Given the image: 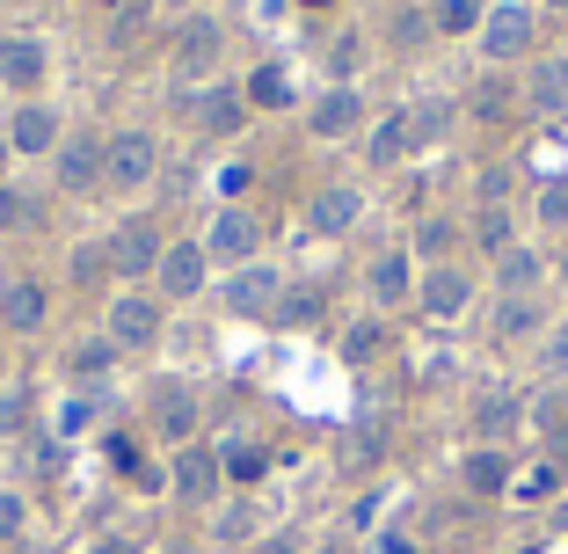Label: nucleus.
<instances>
[{
    "mask_svg": "<svg viewBox=\"0 0 568 554\" xmlns=\"http://www.w3.org/2000/svg\"><path fill=\"white\" fill-rule=\"evenodd\" d=\"M518 423H525L518 394H488V402L474 409V437H481V445H503V437L518 431Z\"/></svg>",
    "mask_w": 568,
    "mask_h": 554,
    "instance_id": "18",
    "label": "nucleus"
},
{
    "mask_svg": "<svg viewBox=\"0 0 568 554\" xmlns=\"http://www.w3.org/2000/svg\"><path fill=\"white\" fill-rule=\"evenodd\" d=\"M539 365H547V372H568V329H554V336H547V351H539Z\"/></svg>",
    "mask_w": 568,
    "mask_h": 554,
    "instance_id": "40",
    "label": "nucleus"
},
{
    "mask_svg": "<svg viewBox=\"0 0 568 554\" xmlns=\"http://www.w3.org/2000/svg\"><path fill=\"white\" fill-rule=\"evenodd\" d=\"M408 147H416V118H408V110H394V118L372 132V161H379V169H394Z\"/></svg>",
    "mask_w": 568,
    "mask_h": 554,
    "instance_id": "23",
    "label": "nucleus"
},
{
    "mask_svg": "<svg viewBox=\"0 0 568 554\" xmlns=\"http://www.w3.org/2000/svg\"><path fill=\"white\" fill-rule=\"evenodd\" d=\"M306 219H314V234L343 241L357 219H365V190H357V183H321V190H314V204H306Z\"/></svg>",
    "mask_w": 568,
    "mask_h": 554,
    "instance_id": "2",
    "label": "nucleus"
},
{
    "mask_svg": "<svg viewBox=\"0 0 568 554\" xmlns=\"http://www.w3.org/2000/svg\"><path fill=\"white\" fill-rule=\"evenodd\" d=\"M561 278H568V263H561Z\"/></svg>",
    "mask_w": 568,
    "mask_h": 554,
    "instance_id": "48",
    "label": "nucleus"
},
{
    "mask_svg": "<svg viewBox=\"0 0 568 554\" xmlns=\"http://www.w3.org/2000/svg\"><path fill=\"white\" fill-rule=\"evenodd\" d=\"M153 169H161V147H153L146 132H118L110 147H102V183H110V190L153 183Z\"/></svg>",
    "mask_w": 568,
    "mask_h": 554,
    "instance_id": "1",
    "label": "nucleus"
},
{
    "mask_svg": "<svg viewBox=\"0 0 568 554\" xmlns=\"http://www.w3.org/2000/svg\"><path fill=\"white\" fill-rule=\"evenodd\" d=\"M430 30H437V16H416V8H402V16H394V44H423Z\"/></svg>",
    "mask_w": 568,
    "mask_h": 554,
    "instance_id": "35",
    "label": "nucleus"
},
{
    "mask_svg": "<svg viewBox=\"0 0 568 554\" xmlns=\"http://www.w3.org/2000/svg\"><path fill=\"white\" fill-rule=\"evenodd\" d=\"M379 343H386V329H379V321H351V329H343V357H351V365L379 357Z\"/></svg>",
    "mask_w": 568,
    "mask_h": 554,
    "instance_id": "27",
    "label": "nucleus"
},
{
    "mask_svg": "<svg viewBox=\"0 0 568 554\" xmlns=\"http://www.w3.org/2000/svg\"><path fill=\"white\" fill-rule=\"evenodd\" d=\"M496 270H503V285H510V300H518L525 285H539V255H532V249H518V241L496 255Z\"/></svg>",
    "mask_w": 568,
    "mask_h": 554,
    "instance_id": "25",
    "label": "nucleus"
},
{
    "mask_svg": "<svg viewBox=\"0 0 568 554\" xmlns=\"http://www.w3.org/2000/svg\"><path fill=\"white\" fill-rule=\"evenodd\" d=\"M379 554H416V540H402V533H386V540H379Z\"/></svg>",
    "mask_w": 568,
    "mask_h": 554,
    "instance_id": "42",
    "label": "nucleus"
},
{
    "mask_svg": "<svg viewBox=\"0 0 568 554\" xmlns=\"http://www.w3.org/2000/svg\"><path fill=\"white\" fill-rule=\"evenodd\" d=\"M16 226H30V198L0 183V234H16Z\"/></svg>",
    "mask_w": 568,
    "mask_h": 554,
    "instance_id": "34",
    "label": "nucleus"
},
{
    "mask_svg": "<svg viewBox=\"0 0 568 554\" xmlns=\"http://www.w3.org/2000/svg\"><path fill=\"white\" fill-rule=\"evenodd\" d=\"M408 292H416V270H408L402 249H386L379 263H372V300H379V306H402Z\"/></svg>",
    "mask_w": 568,
    "mask_h": 554,
    "instance_id": "14",
    "label": "nucleus"
},
{
    "mask_svg": "<svg viewBox=\"0 0 568 554\" xmlns=\"http://www.w3.org/2000/svg\"><path fill=\"white\" fill-rule=\"evenodd\" d=\"M161 292L168 300H197L204 292V249H161Z\"/></svg>",
    "mask_w": 568,
    "mask_h": 554,
    "instance_id": "9",
    "label": "nucleus"
},
{
    "mask_svg": "<svg viewBox=\"0 0 568 554\" xmlns=\"http://www.w3.org/2000/svg\"><path fill=\"white\" fill-rule=\"evenodd\" d=\"M568 460V423H554V467Z\"/></svg>",
    "mask_w": 568,
    "mask_h": 554,
    "instance_id": "43",
    "label": "nucleus"
},
{
    "mask_svg": "<svg viewBox=\"0 0 568 554\" xmlns=\"http://www.w3.org/2000/svg\"><path fill=\"white\" fill-rule=\"evenodd\" d=\"M175 67H183V73L219 67V30H212V22H183V37H175Z\"/></svg>",
    "mask_w": 568,
    "mask_h": 554,
    "instance_id": "20",
    "label": "nucleus"
},
{
    "mask_svg": "<svg viewBox=\"0 0 568 554\" xmlns=\"http://www.w3.org/2000/svg\"><path fill=\"white\" fill-rule=\"evenodd\" d=\"M59 183L67 190H95L102 183V147L95 139H67V147H59Z\"/></svg>",
    "mask_w": 568,
    "mask_h": 554,
    "instance_id": "12",
    "label": "nucleus"
},
{
    "mask_svg": "<svg viewBox=\"0 0 568 554\" xmlns=\"http://www.w3.org/2000/svg\"><path fill=\"white\" fill-rule=\"evenodd\" d=\"M44 8H59V0H44Z\"/></svg>",
    "mask_w": 568,
    "mask_h": 554,
    "instance_id": "47",
    "label": "nucleus"
},
{
    "mask_svg": "<svg viewBox=\"0 0 568 554\" xmlns=\"http://www.w3.org/2000/svg\"><path fill=\"white\" fill-rule=\"evenodd\" d=\"M44 67H51V51L37 44V37H0V81H8V88L44 81Z\"/></svg>",
    "mask_w": 568,
    "mask_h": 554,
    "instance_id": "8",
    "label": "nucleus"
},
{
    "mask_svg": "<svg viewBox=\"0 0 568 554\" xmlns=\"http://www.w3.org/2000/svg\"><path fill=\"white\" fill-rule=\"evenodd\" d=\"M44 314H51V300H44V285H30V278L0 292V321H8V329H22V336H30V329H44Z\"/></svg>",
    "mask_w": 568,
    "mask_h": 554,
    "instance_id": "11",
    "label": "nucleus"
},
{
    "mask_svg": "<svg viewBox=\"0 0 568 554\" xmlns=\"http://www.w3.org/2000/svg\"><path fill=\"white\" fill-rule=\"evenodd\" d=\"M335 460H343V474H372L386 460V423L379 416H357L351 431H343V445H335Z\"/></svg>",
    "mask_w": 568,
    "mask_h": 554,
    "instance_id": "5",
    "label": "nucleus"
},
{
    "mask_svg": "<svg viewBox=\"0 0 568 554\" xmlns=\"http://www.w3.org/2000/svg\"><path fill=\"white\" fill-rule=\"evenodd\" d=\"M488 22V0H437V30L459 37V30H481Z\"/></svg>",
    "mask_w": 568,
    "mask_h": 554,
    "instance_id": "26",
    "label": "nucleus"
},
{
    "mask_svg": "<svg viewBox=\"0 0 568 554\" xmlns=\"http://www.w3.org/2000/svg\"><path fill=\"white\" fill-rule=\"evenodd\" d=\"M481 44H488V59H496V67H510V59L532 44V8L496 0V8H488V22H481Z\"/></svg>",
    "mask_w": 568,
    "mask_h": 554,
    "instance_id": "3",
    "label": "nucleus"
},
{
    "mask_svg": "<svg viewBox=\"0 0 568 554\" xmlns=\"http://www.w3.org/2000/svg\"><path fill=\"white\" fill-rule=\"evenodd\" d=\"M539 219H547V226H568V175H547V183H539Z\"/></svg>",
    "mask_w": 568,
    "mask_h": 554,
    "instance_id": "29",
    "label": "nucleus"
},
{
    "mask_svg": "<svg viewBox=\"0 0 568 554\" xmlns=\"http://www.w3.org/2000/svg\"><path fill=\"white\" fill-rule=\"evenodd\" d=\"M357 118H365V102H357V88H335V95H321V102H314V132H321V139H343V132H357Z\"/></svg>",
    "mask_w": 568,
    "mask_h": 554,
    "instance_id": "16",
    "label": "nucleus"
},
{
    "mask_svg": "<svg viewBox=\"0 0 568 554\" xmlns=\"http://www.w3.org/2000/svg\"><path fill=\"white\" fill-rule=\"evenodd\" d=\"M270 300H277V270L270 263H241L234 278H226V306H234V314H263Z\"/></svg>",
    "mask_w": 568,
    "mask_h": 554,
    "instance_id": "7",
    "label": "nucleus"
},
{
    "mask_svg": "<svg viewBox=\"0 0 568 554\" xmlns=\"http://www.w3.org/2000/svg\"><path fill=\"white\" fill-rule=\"evenodd\" d=\"M481 249H510V212H503V204H481Z\"/></svg>",
    "mask_w": 568,
    "mask_h": 554,
    "instance_id": "33",
    "label": "nucleus"
},
{
    "mask_svg": "<svg viewBox=\"0 0 568 554\" xmlns=\"http://www.w3.org/2000/svg\"><path fill=\"white\" fill-rule=\"evenodd\" d=\"M459 482H467L474 496H496V488L510 482V460H503L496 445H481V453H467V467H459Z\"/></svg>",
    "mask_w": 568,
    "mask_h": 554,
    "instance_id": "22",
    "label": "nucleus"
},
{
    "mask_svg": "<svg viewBox=\"0 0 568 554\" xmlns=\"http://www.w3.org/2000/svg\"><path fill=\"white\" fill-rule=\"evenodd\" d=\"M0 169H8V147H0Z\"/></svg>",
    "mask_w": 568,
    "mask_h": 554,
    "instance_id": "46",
    "label": "nucleus"
},
{
    "mask_svg": "<svg viewBox=\"0 0 568 554\" xmlns=\"http://www.w3.org/2000/svg\"><path fill=\"white\" fill-rule=\"evenodd\" d=\"M547 8H561V16H568V0H547Z\"/></svg>",
    "mask_w": 568,
    "mask_h": 554,
    "instance_id": "45",
    "label": "nucleus"
},
{
    "mask_svg": "<svg viewBox=\"0 0 568 554\" xmlns=\"http://www.w3.org/2000/svg\"><path fill=\"white\" fill-rule=\"evenodd\" d=\"M204 241H212V255H219V263H248L263 234H255V219H248V212H234V204H226V212L212 219V234H204Z\"/></svg>",
    "mask_w": 568,
    "mask_h": 554,
    "instance_id": "6",
    "label": "nucleus"
},
{
    "mask_svg": "<svg viewBox=\"0 0 568 554\" xmlns=\"http://www.w3.org/2000/svg\"><path fill=\"white\" fill-rule=\"evenodd\" d=\"M110 263H118V278H146V270H161V241H153L146 226H124L118 249H110Z\"/></svg>",
    "mask_w": 568,
    "mask_h": 554,
    "instance_id": "13",
    "label": "nucleus"
},
{
    "mask_svg": "<svg viewBox=\"0 0 568 554\" xmlns=\"http://www.w3.org/2000/svg\"><path fill=\"white\" fill-rule=\"evenodd\" d=\"M16 533H22V496L0 488V540H16Z\"/></svg>",
    "mask_w": 568,
    "mask_h": 554,
    "instance_id": "39",
    "label": "nucleus"
},
{
    "mask_svg": "<svg viewBox=\"0 0 568 554\" xmlns=\"http://www.w3.org/2000/svg\"><path fill=\"white\" fill-rule=\"evenodd\" d=\"M110 357H118V343H88V351H73V372L95 380V372H110Z\"/></svg>",
    "mask_w": 568,
    "mask_h": 554,
    "instance_id": "38",
    "label": "nucleus"
},
{
    "mask_svg": "<svg viewBox=\"0 0 568 554\" xmlns=\"http://www.w3.org/2000/svg\"><path fill=\"white\" fill-rule=\"evenodd\" d=\"M88 554H139L132 540H102V547H88Z\"/></svg>",
    "mask_w": 568,
    "mask_h": 554,
    "instance_id": "44",
    "label": "nucleus"
},
{
    "mask_svg": "<svg viewBox=\"0 0 568 554\" xmlns=\"http://www.w3.org/2000/svg\"><path fill=\"white\" fill-rule=\"evenodd\" d=\"M190 110H197V132H241V118H248V102H241L234 88H219V95H197Z\"/></svg>",
    "mask_w": 568,
    "mask_h": 554,
    "instance_id": "21",
    "label": "nucleus"
},
{
    "mask_svg": "<svg viewBox=\"0 0 568 554\" xmlns=\"http://www.w3.org/2000/svg\"><path fill=\"white\" fill-rule=\"evenodd\" d=\"M532 110L539 118H568V59L532 67Z\"/></svg>",
    "mask_w": 568,
    "mask_h": 554,
    "instance_id": "19",
    "label": "nucleus"
},
{
    "mask_svg": "<svg viewBox=\"0 0 568 554\" xmlns=\"http://www.w3.org/2000/svg\"><path fill=\"white\" fill-rule=\"evenodd\" d=\"M212 488H219V453L183 445V453H175V496H183V504H204Z\"/></svg>",
    "mask_w": 568,
    "mask_h": 554,
    "instance_id": "10",
    "label": "nucleus"
},
{
    "mask_svg": "<svg viewBox=\"0 0 568 554\" xmlns=\"http://www.w3.org/2000/svg\"><path fill=\"white\" fill-rule=\"evenodd\" d=\"M284 314H292V321H314L321 314V292H292V306H284Z\"/></svg>",
    "mask_w": 568,
    "mask_h": 554,
    "instance_id": "41",
    "label": "nucleus"
},
{
    "mask_svg": "<svg viewBox=\"0 0 568 554\" xmlns=\"http://www.w3.org/2000/svg\"><path fill=\"white\" fill-rule=\"evenodd\" d=\"M153 423H161L168 437H190V431H197V402H190L183 386H161V402H153Z\"/></svg>",
    "mask_w": 568,
    "mask_h": 554,
    "instance_id": "24",
    "label": "nucleus"
},
{
    "mask_svg": "<svg viewBox=\"0 0 568 554\" xmlns=\"http://www.w3.org/2000/svg\"><path fill=\"white\" fill-rule=\"evenodd\" d=\"M284 95H292V81H284L277 67H263V73H255V81H248V102H263V110H277Z\"/></svg>",
    "mask_w": 568,
    "mask_h": 554,
    "instance_id": "32",
    "label": "nucleus"
},
{
    "mask_svg": "<svg viewBox=\"0 0 568 554\" xmlns=\"http://www.w3.org/2000/svg\"><path fill=\"white\" fill-rule=\"evenodd\" d=\"M30 423V394H0V437H16Z\"/></svg>",
    "mask_w": 568,
    "mask_h": 554,
    "instance_id": "37",
    "label": "nucleus"
},
{
    "mask_svg": "<svg viewBox=\"0 0 568 554\" xmlns=\"http://www.w3.org/2000/svg\"><path fill=\"white\" fill-rule=\"evenodd\" d=\"M153 336H161V306H153L146 292L110 300V343H118V351H146Z\"/></svg>",
    "mask_w": 568,
    "mask_h": 554,
    "instance_id": "4",
    "label": "nucleus"
},
{
    "mask_svg": "<svg viewBox=\"0 0 568 554\" xmlns=\"http://www.w3.org/2000/svg\"><path fill=\"white\" fill-rule=\"evenodd\" d=\"M8 147H16V153H51V147H59V118H51V110H37V102H30V110H16Z\"/></svg>",
    "mask_w": 568,
    "mask_h": 554,
    "instance_id": "15",
    "label": "nucleus"
},
{
    "mask_svg": "<svg viewBox=\"0 0 568 554\" xmlns=\"http://www.w3.org/2000/svg\"><path fill=\"white\" fill-rule=\"evenodd\" d=\"M408 118H416V147H430V139L452 132V102H416Z\"/></svg>",
    "mask_w": 568,
    "mask_h": 554,
    "instance_id": "28",
    "label": "nucleus"
},
{
    "mask_svg": "<svg viewBox=\"0 0 568 554\" xmlns=\"http://www.w3.org/2000/svg\"><path fill=\"white\" fill-rule=\"evenodd\" d=\"M496 329H503V336H532V329H539V306L532 300H503Z\"/></svg>",
    "mask_w": 568,
    "mask_h": 554,
    "instance_id": "30",
    "label": "nucleus"
},
{
    "mask_svg": "<svg viewBox=\"0 0 568 554\" xmlns=\"http://www.w3.org/2000/svg\"><path fill=\"white\" fill-rule=\"evenodd\" d=\"M467 300H474V285H467V270H430V285H423V306H430L437 321H452V314H467Z\"/></svg>",
    "mask_w": 568,
    "mask_h": 554,
    "instance_id": "17",
    "label": "nucleus"
},
{
    "mask_svg": "<svg viewBox=\"0 0 568 554\" xmlns=\"http://www.w3.org/2000/svg\"><path fill=\"white\" fill-rule=\"evenodd\" d=\"M219 474H234V482H255V474H263V453H255V445H226V453H219Z\"/></svg>",
    "mask_w": 568,
    "mask_h": 554,
    "instance_id": "31",
    "label": "nucleus"
},
{
    "mask_svg": "<svg viewBox=\"0 0 568 554\" xmlns=\"http://www.w3.org/2000/svg\"><path fill=\"white\" fill-rule=\"evenodd\" d=\"M554 488H561V467L547 460V467H532V474L518 482V496H525V504H539V496H554Z\"/></svg>",
    "mask_w": 568,
    "mask_h": 554,
    "instance_id": "36",
    "label": "nucleus"
}]
</instances>
